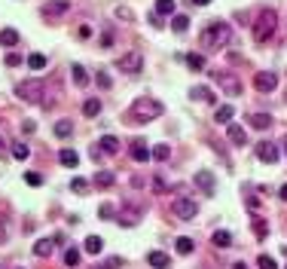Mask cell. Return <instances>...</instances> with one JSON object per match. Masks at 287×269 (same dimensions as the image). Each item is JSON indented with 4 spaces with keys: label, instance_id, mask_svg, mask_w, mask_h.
Returning a JSON list of instances; mask_svg holds the SVG:
<instances>
[{
    "label": "cell",
    "instance_id": "6da1fadb",
    "mask_svg": "<svg viewBox=\"0 0 287 269\" xmlns=\"http://www.w3.org/2000/svg\"><path fill=\"white\" fill-rule=\"evenodd\" d=\"M232 37V31H229L226 21H211L208 28L202 31V49H223Z\"/></svg>",
    "mask_w": 287,
    "mask_h": 269
},
{
    "label": "cell",
    "instance_id": "8992f818",
    "mask_svg": "<svg viewBox=\"0 0 287 269\" xmlns=\"http://www.w3.org/2000/svg\"><path fill=\"white\" fill-rule=\"evenodd\" d=\"M141 67H144V55L137 52V49L119 55V71L122 74H141Z\"/></svg>",
    "mask_w": 287,
    "mask_h": 269
},
{
    "label": "cell",
    "instance_id": "ba28073f",
    "mask_svg": "<svg viewBox=\"0 0 287 269\" xmlns=\"http://www.w3.org/2000/svg\"><path fill=\"white\" fill-rule=\"evenodd\" d=\"M192 184H196L205 196H214V174L211 171H196L192 174Z\"/></svg>",
    "mask_w": 287,
    "mask_h": 269
},
{
    "label": "cell",
    "instance_id": "8d00e7d4",
    "mask_svg": "<svg viewBox=\"0 0 287 269\" xmlns=\"http://www.w3.org/2000/svg\"><path fill=\"white\" fill-rule=\"evenodd\" d=\"M113 16L122 19V21H132V19H134V13H132L129 6H116V9H113Z\"/></svg>",
    "mask_w": 287,
    "mask_h": 269
},
{
    "label": "cell",
    "instance_id": "f5cc1de1",
    "mask_svg": "<svg viewBox=\"0 0 287 269\" xmlns=\"http://www.w3.org/2000/svg\"><path fill=\"white\" fill-rule=\"evenodd\" d=\"M284 153H287V138H284Z\"/></svg>",
    "mask_w": 287,
    "mask_h": 269
},
{
    "label": "cell",
    "instance_id": "7bdbcfd3",
    "mask_svg": "<svg viewBox=\"0 0 287 269\" xmlns=\"http://www.w3.org/2000/svg\"><path fill=\"white\" fill-rule=\"evenodd\" d=\"M119 266H122V260H119V257H107L101 269H119Z\"/></svg>",
    "mask_w": 287,
    "mask_h": 269
},
{
    "label": "cell",
    "instance_id": "2e32d148",
    "mask_svg": "<svg viewBox=\"0 0 287 269\" xmlns=\"http://www.w3.org/2000/svg\"><path fill=\"white\" fill-rule=\"evenodd\" d=\"M220 77V83H223V89L229 92V95H242V83L232 77V74H217Z\"/></svg>",
    "mask_w": 287,
    "mask_h": 269
},
{
    "label": "cell",
    "instance_id": "60d3db41",
    "mask_svg": "<svg viewBox=\"0 0 287 269\" xmlns=\"http://www.w3.org/2000/svg\"><path fill=\"white\" fill-rule=\"evenodd\" d=\"M21 64V52H6V67H16Z\"/></svg>",
    "mask_w": 287,
    "mask_h": 269
},
{
    "label": "cell",
    "instance_id": "4316f807",
    "mask_svg": "<svg viewBox=\"0 0 287 269\" xmlns=\"http://www.w3.org/2000/svg\"><path fill=\"white\" fill-rule=\"evenodd\" d=\"M250 125H254V128H269L272 125V116L269 113H254V116H250Z\"/></svg>",
    "mask_w": 287,
    "mask_h": 269
},
{
    "label": "cell",
    "instance_id": "f6af8a7d",
    "mask_svg": "<svg viewBox=\"0 0 287 269\" xmlns=\"http://www.w3.org/2000/svg\"><path fill=\"white\" fill-rule=\"evenodd\" d=\"M77 34H79V40H89V37H92V28H89V25H83Z\"/></svg>",
    "mask_w": 287,
    "mask_h": 269
},
{
    "label": "cell",
    "instance_id": "db71d44e",
    "mask_svg": "<svg viewBox=\"0 0 287 269\" xmlns=\"http://www.w3.org/2000/svg\"><path fill=\"white\" fill-rule=\"evenodd\" d=\"M0 150H3V138H0Z\"/></svg>",
    "mask_w": 287,
    "mask_h": 269
},
{
    "label": "cell",
    "instance_id": "3957f363",
    "mask_svg": "<svg viewBox=\"0 0 287 269\" xmlns=\"http://www.w3.org/2000/svg\"><path fill=\"white\" fill-rule=\"evenodd\" d=\"M275 28H278V13L275 9H263V13L257 16V25H254V40H269L272 34H275Z\"/></svg>",
    "mask_w": 287,
    "mask_h": 269
},
{
    "label": "cell",
    "instance_id": "484cf974",
    "mask_svg": "<svg viewBox=\"0 0 287 269\" xmlns=\"http://www.w3.org/2000/svg\"><path fill=\"white\" fill-rule=\"evenodd\" d=\"M174 0H156V16H171L174 13Z\"/></svg>",
    "mask_w": 287,
    "mask_h": 269
},
{
    "label": "cell",
    "instance_id": "cb8c5ba5",
    "mask_svg": "<svg viewBox=\"0 0 287 269\" xmlns=\"http://www.w3.org/2000/svg\"><path fill=\"white\" fill-rule=\"evenodd\" d=\"M71 74H74V83H77L79 89L89 86V74H86V67H83V64H74V67H71Z\"/></svg>",
    "mask_w": 287,
    "mask_h": 269
},
{
    "label": "cell",
    "instance_id": "816d5d0a",
    "mask_svg": "<svg viewBox=\"0 0 287 269\" xmlns=\"http://www.w3.org/2000/svg\"><path fill=\"white\" fill-rule=\"evenodd\" d=\"M192 3H196V6H208L211 0H192Z\"/></svg>",
    "mask_w": 287,
    "mask_h": 269
},
{
    "label": "cell",
    "instance_id": "d6a6232c",
    "mask_svg": "<svg viewBox=\"0 0 287 269\" xmlns=\"http://www.w3.org/2000/svg\"><path fill=\"white\" fill-rule=\"evenodd\" d=\"M187 25H190V19H187V16H174V19H171V28H174L177 34L187 31Z\"/></svg>",
    "mask_w": 287,
    "mask_h": 269
},
{
    "label": "cell",
    "instance_id": "f907efd6",
    "mask_svg": "<svg viewBox=\"0 0 287 269\" xmlns=\"http://www.w3.org/2000/svg\"><path fill=\"white\" fill-rule=\"evenodd\" d=\"M278 196H281V199H284V202H287V184H284V186H281V190H278Z\"/></svg>",
    "mask_w": 287,
    "mask_h": 269
},
{
    "label": "cell",
    "instance_id": "d6986e66",
    "mask_svg": "<svg viewBox=\"0 0 287 269\" xmlns=\"http://www.w3.org/2000/svg\"><path fill=\"white\" fill-rule=\"evenodd\" d=\"M232 116H235V107H232V104H220L217 113H214V120H217V123H232Z\"/></svg>",
    "mask_w": 287,
    "mask_h": 269
},
{
    "label": "cell",
    "instance_id": "4fadbf2b",
    "mask_svg": "<svg viewBox=\"0 0 287 269\" xmlns=\"http://www.w3.org/2000/svg\"><path fill=\"white\" fill-rule=\"evenodd\" d=\"M129 156H132L134 162H147V159H153V150H147V144L134 141V144H132V150H129Z\"/></svg>",
    "mask_w": 287,
    "mask_h": 269
},
{
    "label": "cell",
    "instance_id": "f35d334b",
    "mask_svg": "<svg viewBox=\"0 0 287 269\" xmlns=\"http://www.w3.org/2000/svg\"><path fill=\"white\" fill-rule=\"evenodd\" d=\"M187 64L192 67V71H202V67H205V58H202V55H187Z\"/></svg>",
    "mask_w": 287,
    "mask_h": 269
},
{
    "label": "cell",
    "instance_id": "7a4b0ae2",
    "mask_svg": "<svg viewBox=\"0 0 287 269\" xmlns=\"http://www.w3.org/2000/svg\"><path fill=\"white\" fill-rule=\"evenodd\" d=\"M162 113H165V107H162V101H156V98H137L132 104V120L134 123H150Z\"/></svg>",
    "mask_w": 287,
    "mask_h": 269
},
{
    "label": "cell",
    "instance_id": "ee69618b",
    "mask_svg": "<svg viewBox=\"0 0 287 269\" xmlns=\"http://www.w3.org/2000/svg\"><path fill=\"white\" fill-rule=\"evenodd\" d=\"M98 86H101V89H110V86H113V80H110L107 74H98Z\"/></svg>",
    "mask_w": 287,
    "mask_h": 269
},
{
    "label": "cell",
    "instance_id": "ac0fdd59",
    "mask_svg": "<svg viewBox=\"0 0 287 269\" xmlns=\"http://www.w3.org/2000/svg\"><path fill=\"white\" fill-rule=\"evenodd\" d=\"M0 46H6V49L19 46V31L16 28H3V31H0Z\"/></svg>",
    "mask_w": 287,
    "mask_h": 269
},
{
    "label": "cell",
    "instance_id": "e575fe53",
    "mask_svg": "<svg viewBox=\"0 0 287 269\" xmlns=\"http://www.w3.org/2000/svg\"><path fill=\"white\" fill-rule=\"evenodd\" d=\"M257 266H260V269H278V263H275V257H269V254H260Z\"/></svg>",
    "mask_w": 287,
    "mask_h": 269
},
{
    "label": "cell",
    "instance_id": "30bf717a",
    "mask_svg": "<svg viewBox=\"0 0 287 269\" xmlns=\"http://www.w3.org/2000/svg\"><path fill=\"white\" fill-rule=\"evenodd\" d=\"M254 86H257L260 92H272L275 86H278V77H275L272 71H263V74L254 77Z\"/></svg>",
    "mask_w": 287,
    "mask_h": 269
},
{
    "label": "cell",
    "instance_id": "ffe728a7",
    "mask_svg": "<svg viewBox=\"0 0 287 269\" xmlns=\"http://www.w3.org/2000/svg\"><path fill=\"white\" fill-rule=\"evenodd\" d=\"M147 263H150L153 269H168V254H162V251H150Z\"/></svg>",
    "mask_w": 287,
    "mask_h": 269
},
{
    "label": "cell",
    "instance_id": "52a82bcc",
    "mask_svg": "<svg viewBox=\"0 0 287 269\" xmlns=\"http://www.w3.org/2000/svg\"><path fill=\"white\" fill-rule=\"evenodd\" d=\"M64 13H71V0H46V6H43L46 19H61Z\"/></svg>",
    "mask_w": 287,
    "mask_h": 269
},
{
    "label": "cell",
    "instance_id": "bcb514c9",
    "mask_svg": "<svg viewBox=\"0 0 287 269\" xmlns=\"http://www.w3.org/2000/svg\"><path fill=\"white\" fill-rule=\"evenodd\" d=\"M101 217L110 220V217H113V205H101Z\"/></svg>",
    "mask_w": 287,
    "mask_h": 269
},
{
    "label": "cell",
    "instance_id": "b9f144b4",
    "mask_svg": "<svg viewBox=\"0 0 287 269\" xmlns=\"http://www.w3.org/2000/svg\"><path fill=\"white\" fill-rule=\"evenodd\" d=\"M254 232H257V236L263 239V236H266V232H269V227H266V224H263V220H260V217H254Z\"/></svg>",
    "mask_w": 287,
    "mask_h": 269
},
{
    "label": "cell",
    "instance_id": "74e56055",
    "mask_svg": "<svg viewBox=\"0 0 287 269\" xmlns=\"http://www.w3.org/2000/svg\"><path fill=\"white\" fill-rule=\"evenodd\" d=\"M64 263H67V266H77V263H79V251H77V248H67V251H64Z\"/></svg>",
    "mask_w": 287,
    "mask_h": 269
},
{
    "label": "cell",
    "instance_id": "d590c367",
    "mask_svg": "<svg viewBox=\"0 0 287 269\" xmlns=\"http://www.w3.org/2000/svg\"><path fill=\"white\" fill-rule=\"evenodd\" d=\"M13 156H16V159H28V156H31V147H28V144H21V141H19V144L13 147Z\"/></svg>",
    "mask_w": 287,
    "mask_h": 269
},
{
    "label": "cell",
    "instance_id": "7c38bea8",
    "mask_svg": "<svg viewBox=\"0 0 287 269\" xmlns=\"http://www.w3.org/2000/svg\"><path fill=\"white\" fill-rule=\"evenodd\" d=\"M58 162L64 168H77L79 166V153L77 150H71V147H64V150H58Z\"/></svg>",
    "mask_w": 287,
    "mask_h": 269
},
{
    "label": "cell",
    "instance_id": "d4e9b609",
    "mask_svg": "<svg viewBox=\"0 0 287 269\" xmlns=\"http://www.w3.org/2000/svg\"><path fill=\"white\" fill-rule=\"evenodd\" d=\"M52 254V239H40L34 245V257H49Z\"/></svg>",
    "mask_w": 287,
    "mask_h": 269
},
{
    "label": "cell",
    "instance_id": "83f0119b",
    "mask_svg": "<svg viewBox=\"0 0 287 269\" xmlns=\"http://www.w3.org/2000/svg\"><path fill=\"white\" fill-rule=\"evenodd\" d=\"M71 132H74V123H71V120L55 123V135H58V138H71Z\"/></svg>",
    "mask_w": 287,
    "mask_h": 269
},
{
    "label": "cell",
    "instance_id": "4dcf8cb0",
    "mask_svg": "<svg viewBox=\"0 0 287 269\" xmlns=\"http://www.w3.org/2000/svg\"><path fill=\"white\" fill-rule=\"evenodd\" d=\"M28 67H31V71H43V67H46V55L34 52V55L28 58Z\"/></svg>",
    "mask_w": 287,
    "mask_h": 269
},
{
    "label": "cell",
    "instance_id": "9a60e30c",
    "mask_svg": "<svg viewBox=\"0 0 287 269\" xmlns=\"http://www.w3.org/2000/svg\"><path fill=\"white\" fill-rule=\"evenodd\" d=\"M98 147H101V153H107V156H113V153H119V138H113V135H104L98 141Z\"/></svg>",
    "mask_w": 287,
    "mask_h": 269
},
{
    "label": "cell",
    "instance_id": "603a6c76",
    "mask_svg": "<svg viewBox=\"0 0 287 269\" xmlns=\"http://www.w3.org/2000/svg\"><path fill=\"white\" fill-rule=\"evenodd\" d=\"M83 248H86L89 254H101V251H104V239H101V236H89V239L83 242Z\"/></svg>",
    "mask_w": 287,
    "mask_h": 269
},
{
    "label": "cell",
    "instance_id": "ab89813d",
    "mask_svg": "<svg viewBox=\"0 0 287 269\" xmlns=\"http://www.w3.org/2000/svg\"><path fill=\"white\" fill-rule=\"evenodd\" d=\"M25 181H28L31 186H40V184H43V174H37V171H28V174H25Z\"/></svg>",
    "mask_w": 287,
    "mask_h": 269
},
{
    "label": "cell",
    "instance_id": "681fc988",
    "mask_svg": "<svg viewBox=\"0 0 287 269\" xmlns=\"http://www.w3.org/2000/svg\"><path fill=\"white\" fill-rule=\"evenodd\" d=\"M232 269H250V266H248V263H242V260H235V263H232Z\"/></svg>",
    "mask_w": 287,
    "mask_h": 269
},
{
    "label": "cell",
    "instance_id": "8fae6325",
    "mask_svg": "<svg viewBox=\"0 0 287 269\" xmlns=\"http://www.w3.org/2000/svg\"><path fill=\"white\" fill-rule=\"evenodd\" d=\"M141 217H144L141 208H119V220H122V227H134Z\"/></svg>",
    "mask_w": 287,
    "mask_h": 269
},
{
    "label": "cell",
    "instance_id": "f546056e",
    "mask_svg": "<svg viewBox=\"0 0 287 269\" xmlns=\"http://www.w3.org/2000/svg\"><path fill=\"white\" fill-rule=\"evenodd\" d=\"M83 113H86V116H98V113H101V101H98V98H89V101L83 104Z\"/></svg>",
    "mask_w": 287,
    "mask_h": 269
},
{
    "label": "cell",
    "instance_id": "44dd1931",
    "mask_svg": "<svg viewBox=\"0 0 287 269\" xmlns=\"http://www.w3.org/2000/svg\"><path fill=\"white\" fill-rule=\"evenodd\" d=\"M211 242L217 245V248H229V245H232V232H229V229H217L211 236Z\"/></svg>",
    "mask_w": 287,
    "mask_h": 269
},
{
    "label": "cell",
    "instance_id": "7402d4cb",
    "mask_svg": "<svg viewBox=\"0 0 287 269\" xmlns=\"http://www.w3.org/2000/svg\"><path fill=\"white\" fill-rule=\"evenodd\" d=\"M190 98H196V101H214V92L208 86H192L190 89Z\"/></svg>",
    "mask_w": 287,
    "mask_h": 269
},
{
    "label": "cell",
    "instance_id": "1f68e13d",
    "mask_svg": "<svg viewBox=\"0 0 287 269\" xmlns=\"http://www.w3.org/2000/svg\"><path fill=\"white\" fill-rule=\"evenodd\" d=\"M168 156H171V147H168V144H159V147L153 150V159H156V162H168Z\"/></svg>",
    "mask_w": 287,
    "mask_h": 269
},
{
    "label": "cell",
    "instance_id": "9c48e42d",
    "mask_svg": "<svg viewBox=\"0 0 287 269\" xmlns=\"http://www.w3.org/2000/svg\"><path fill=\"white\" fill-rule=\"evenodd\" d=\"M257 156L272 166V162H278V147H275L272 141H260V144H257Z\"/></svg>",
    "mask_w": 287,
    "mask_h": 269
},
{
    "label": "cell",
    "instance_id": "277c9868",
    "mask_svg": "<svg viewBox=\"0 0 287 269\" xmlns=\"http://www.w3.org/2000/svg\"><path fill=\"white\" fill-rule=\"evenodd\" d=\"M43 80H25V83H19L16 86V95L21 98V101H31V104H37L40 98H43Z\"/></svg>",
    "mask_w": 287,
    "mask_h": 269
},
{
    "label": "cell",
    "instance_id": "c3c4849f",
    "mask_svg": "<svg viewBox=\"0 0 287 269\" xmlns=\"http://www.w3.org/2000/svg\"><path fill=\"white\" fill-rule=\"evenodd\" d=\"M3 242H6V227L0 224V245H3Z\"/></svg>",
    "mask_w": 287,
    "mask_h": 269
},
{
    "label": "cell",
    "instance_id": "5b68a950",
    "mask_svg": "<svg viewBox=\"0 0 287 269\" xmlns=\"http://www.w3.org/2000/svg\"><path fill=\"white\" fill-rule=\"evenodd\" d=\"M171 211H174V217H180V220H192L199 214V205L192 202L190 196H177L174 202H171Z\"/></svg>",
    "mask_w": 287,
    "mask_h": 269
},
{
    "label": "cell",
    "instance_id": "5bb4252c",
    "mask_svg": "<svg viewBox=\"0 0 287 269\" xmlns=\"http://www.w3.org/2000/svg\"><path fill=\"white\" fill-rule=\"evenodd\" d=\"M229 141H232L235 147H245L248 144V132L242 125H235V123H229Z\"/></svg>",
    "mask_w": 287,
    "mask_h": 269
},
{
    "label": "cell",
    "instance_id": "7dc6e473",
    "mask_svg": "<svg viewBox=\"0 0 287 269\" xmlns=\"http://www.w3.org/2000/svg\"><path fill=\"white\" fill-rule=\"evenodd\" d=\"M21 128H25V132L31 135V132H34V128H37V125H34V120H25V123H21Z\"/></svg>",
    "mask_w": 287,
    "mask_h": 269
},
{
    "label": "cell",
    "instance_id": "e0dca14e",
    "mask_svg": "<svg viewBox=\"0 0 287 269\" xmlns=\"http://www.w3.org/2000/svg\"><path fill=\"white\" fill-rule=\"evenodd\" d=\"M113 184H116V174H113V171H98L95 174V186H98V190H110Z\"/></svg>",
    "mask_w": 287,
    "mask_h": 269
},
{
    "label": "cell",
    "instance_id": "f1b7e54d",
    "mask_svg": "<svg viewBox=\"0 0 287 269\" xmlns=\"http://www.w3.org/2000/svg\"><path fill=\"white\" fill-rule=\"evenodd\" d=\"M192 248H196V242H192L190 236H180L177 239V254H192Z\"/></svg>",
    "mask_w": 287,
    "mask_h": 269
},
{
    "label": "cell",
    "instance_id": "836d02e7",
    "mask_svg": "<svg viewBox=\"0 0 287 269\" xmlns=\"http://www.w3.org/2000/svg\"><path fill=\"white\" fill-rule=\"evenodd\" d=\"M71 190H74L77 196H83V193L89 190V181H83V178H74V181H71Z\"/></svg>",
    "mask_w": 287,
    "mask_h": 269
}]
</instances>
